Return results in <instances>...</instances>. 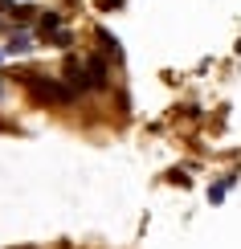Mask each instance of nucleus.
Listing matches in <instances>:
<instances>
[{"mask_svg":"<svg viewBox=\"0 0 241 249\" xmlns=\"http://www.w3.org/2000/svg\"><path fill=\"white\" fill-rule=\"evenodd\" d=\"M0 57H4V53H0Z\"/></svg>","mask_w":241,"mask_h":249,"instance_id":"obj_11","label":"nucleus"},{"mask_svg":"<svg viewBox=\"0 0 241 249\" xmlns=\"http://www.w3.org/2000/svg\"><path fill=\"white\" fill-rule=\"evenodd\" d=\"M111 82V70H107V57H98V53H90V57H82V86L86 90H102Z\"/></svg>","mask_w":241,"mask_h":249,"instance_id":"obj_2","label":"nucleus"},{"mask_svg":"<svg viewBox=\"0 0 241 249\" xmlns=\"http://www.w3.org/2000/svg\"><path fill=\"white\" fill-rule=\"evenodd\" d=\"M8 13H13L17 20H33V4H13Z\"/></svg>","mask_w":241,"mask_h":249,"instance_id":"obj_9","label":"nucleus"},{"mask_svg":"<svg viewBox=\"0 0 241 249\" xmlns=\"http://www.w3.org/2000/svg\"><path fill=\"white\" fill-rule=\"evenodd\" d=\"M37 29H41V33H57V29H61V13H41L37 17Z\"/></svg>","mask_w":241,"mask_h":249,"instance_id":"obj_6","label":"nucleus"},{"mask_svg":"<svg viewBox=\"0 0 241 249\" xmlns=\"http://www.w3.org/2000/svg\"><path fill=\"white\" fill-rule=\"evenodd\" d=\"M29 49H33V41H29V33H17V37H13V41L4 45V57H8V53H29Z\"/></svg>","mask_w":241,"mask_h":249,"instance_id":"obj_5","label":"nucleus"},{"mask_svg":"<svg viewBox=\"0 0 241 249\" xmlns=\"http://www.w3.org/2000/svg\"><path fill=\"white\" fill-rule=\"evenodd\" d=\"M233 180H237V172H229L221 184H213V188H208V200H213V204H217V200H225V192L233 188Z\"/></svg>","mask_w":241,"mask_h":249,"instance_id":"obj_4","label":"nucleus"},{"mask_svg":"<svg viewBox=\"0 0 241 249\" xmlns=\"http://www.w3.org/2000/svg\"><path fill=\"white\" fill-rule=\"evenodd\" d=\"M49 45H57V49H70V45H74V33L57 29V33H49Z\"/></svg>","mask_w":241,"mask_h":249,"instance_id":"obj_8","label":"nucleus"},{"mask_svg":"<svg viewBox=\"0 0 241 249\" xmlns=\"http://www.w3.org/2000/svg\"><path fill=\"white\" fill-rule=\"evenodd\" d=\"M0 131H4V123H0Z\"/></svg>","mask_w":241,"mask_h":249,"instance_id":"obj_10","label":"nucleus"},{"mask_svg":"<svg viewBox=\"0 0 241 249\" xmlns=\"http://www.w3.org/2000/svg\"><path fill=\"white\" fill-rule=\"evenodd\" d=\"M66 82H70V90H86L82 86V57H74V53L66 57Z\"/></svg>","mask_w":241,"mask_h":249,"instance_id":"obj_3","label":"nucleus"},{"mask_svg":"<svg viewBox=\"0 0 241 249\" xmlns=\"http://www.w3.org/2000/svg\"><path fill=\"white\" fill-rule=\"evenodd\" d=\"M25 86H29V94H33L37 102H54V107H61V102H74V90L70 86H61V82H54V78H37V74H29L25 78Z\"/></svg>","mask_w":241,"mask_h":249,"instance_id":"obj_1","label":"nucleus"},{"mask_svg":"<svg viewBox=\"0 0 241 249\" xmlns=\"http://www.w3.org/2000/svg\"><path fill=\"white\" fill-rule=\"evenodd\" d=\"M98 45H102V49H107V53H111V57H123V49H119V41H114V37L107 33V29H98Z\"/></svg>","mask_w":241,"mask_h":249,"instance_id":"obj_7","label":"nucleus"}]
</instances>
